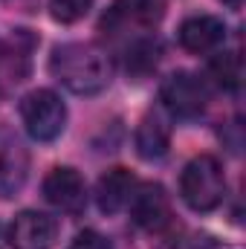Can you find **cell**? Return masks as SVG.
<instances>
[{"mask_svg": "<svg viewBox=\"0 0 246 249\" xmlns=\"http://www.w3.org/2000/svg\"><path fill=\"white\" fill-rule=\"evenodd\" d=\"M35 47V35L26 29H15L6 41H0V96L15 90L29 75V53Z\"/></svg>", "mask_w": 246, "mask_h": 249, "instance_id": "obj_8", "label": "cell"}, {"mask_svg": "<svg viewBox=\"0 0 246 249\" xmlns=\"http://www.w3.org/2000/svg\"><path fill=\"white\" fill-rule=\"evenodd\" d=\"M136 188V180L127 168H110L102 180H99V188H96V203L105 214H116L122 212L130 200Z\"/></svg>", "mask_w": 246, "mask_h": 249, "instance_id": "obj_12", "label": "cell"}, {"mask_svg": "<svg viewBox=\"0 0 246 249\" xmlns=\"http://www.w3.org/2000/svg\"><path fill=\"white\" fill-rule=\"evenodd\" d=\"M44 197L50 206L61 209L67 214H78L87 206V186L84 177L70 168V165H58L44 177Z\"/></svg>", "mask_w": 246, "mask_h": 249, "instance_id": "obj_9", "label": "cell"}, {"mask_svg": "<svg viewBox=\"0 0 246 249\" xmlns=\"http://www.w3.org/2000/svg\"><path fill=\"white\" fill-rule=\"evenodd\" d=\"M209 72H211V78H214L217 87L235 93V90L241 87V78H244L241 55H238V53H220V55H214L211 64H209Z\"/></svg>", "mask_w": 246, "mask_h": 249, "instance_id": "obj_14", "label": "cell"}, {"mask_svg": "<svg viewBox=\"0 0 246 249\" xmlns=\"http://www.w3.org/2000/svg\"><path fill=\"white\" fill-rule=\"evenodd\" d=\"M159 61V41L154 38H133L127 47V70L142 75L148 70H154Z\"/></svg>", "mask_w": 246, "mask_h": 249, "instance_id": "obj_15", "label": "cell"}, {"mask_svg": "<svg viewBox=\"0 0 246 249\" xmlns=\"http://www.w3.org/2000/svg\"><path fill=\"white\" fill-rule=\"evenodd\" d=\"M177 38L188 53H211L226 41V23L214 15H194L180 23Z\"/></svg>", "mask_w": 246, "mask_h": 249, "instance_id": "obj_11", "label": "cell"}, {"mask_svg": "<svg viewBox=\"0 0 246 249\" xmlns=\"http://www.w3.org/2000/svg\"><path fill=\"white\" fill-rule=\"evenodd\" d=\"M180 194L194 212H214L226 197V174L217 157L200 154L183 168Z\"/></svg>", "mask_w": 246, "mask_h": 249, "instance_id": "obj_2", "label": "cell"}, {"mask_svg": "<svg viewBox=\"0 0 246 249\" xmlns=\"http://www.w3.org/2000/svg\"><path fill=\"white\" fill-rule=\"evenodd\" d=\"M53 78L75 96H96L113 81L110 55L90 41H70L53 50L50 55Z\"/></svg>", "mask_w": 246, "mask_h": 249, "instance_id": "obj_1", "label": "cell"}, {"mask_svg": "<svg viewBox=\"0 0 246 249\" xmlns=\"http://www.w3.org/2000/svg\"><path fill=\"white\" fill-rule=\"evenodd\" d=\"M93 0H50V12L58 23H75L90 12Z\"/></svg>", "mask_w": 246, "mask_h": 249, "instance_id": "obj_16", "label": "cell"}, {"mask_svg": "<svg viewBox=\"0 0 246 249\" xmlns=\"http://www.w3.org/2000/svg\"><path fill=\"white\" fill-rule=\"evenodd\" d=\"M70 249H113V244H110L102 232H96V229H84V232L75 235V241L70 244Z\"/></svg>", "mask_w": 246, "mask_h": 249, "instance_id": "obj_17", "label": "cell"}, {"mask_svg": "<svg viewBox=\"0 0 246 249\" xmlns=\"http://www.w3.org/2000/svg\"><path fill=\"white\" fill-rule=\"evenodd\" d=\"M55 238H58V220L32 209L20 212L9 229L12 249H53Z\"/></svg>", "mask_w": 246, "mask_h": 249, "instance_id": "obj_10", "label": "cell"}, {"mask_svg": "<svg viewBox=\"0 0 246 249\" xmlns=\"http://www.w3.org/2000/svg\"><path fill=\"white\" fill-rule=\"evenodd\" d=\"M127 206H130L133 223L148 232H162L165 226H171V200L159 183H145L133 188Z\"/></svg>", "mask_w": 246, "mask_h": 249, "instance_id": "obj_7", "label": "cell"}, {"mask_svg": "<svg viewBox=\"0 0 246 249\" xmlns=\"http://www.w3.org/2000/svg\"><path fill=\"white\" fill-rule=\"evenodd\" d=\"M171 148V127L159 113H148L136 127V154L148 162L162 160Z\"/></svg>", "mask_w": 246, "mask_h": 249, "instance_id": "obj_13", "label": "cell"}, {"mask_svg": "<svg viewBox=\"0 0 246 249\" xmlns=\"http://www.w3.org/2000/svg\"><path fill=\"white\" fill-rule=\"evenodd\" d=\"M162 12H165L162 0H116L102 18V32L130 35V29H151L162 20Z\"/></svg>", "mask_w": 246, "mask_h": 249, "instance_id": "obj_5", "label": "cell"}, {"mask_svg": "<svg viewBox=\"0 0 246 249\" xmlns=\"http://www.w3.org/2000/svg\"><path fill=\"white\" fill-rule=\"evenodd\" d=\"M159 102H162V107L171 116H177V119H194L209 105V87H206V81L200 75L180 70V72H171L162 81Z\"/></svg>", "mask_w": 246, "mask_h": 249, "instance_id": "obj_4", "label": "cell"}, {"mask_svg": "<svg viewBox=\"0 0 246 249\" xmlns=\"http://www.w3.org/2000/svg\"><path fill=\"white\" fill-rule=\"evenodd\" d=\"M220 3H223V6H229V9H241V3H244V0H220Z\"/></svg>", "mask_w": 246, "mask_h": 249, "instance_id": "obj_18", "label": "cell"}, {"mask_svg": "<svg viewBox=\"0 0 246 249\" xmlns=\"http://www.w3.org/2000/svg\"><path fill=\"white\" fill-rule=\"evenodd\" d=\"M29 177V151L20 136L0 124V200L15 197Z\"/></svg>", "mask_w": 246, "mask_h": 249, "instance_id": "obj_6", "label": "cell"}, {"mask_svg": "<svg viewBox=\"0 0 246 249\" xmlns=\"http://www.w3.org/2000/svg\"><path fill=\"white\" fill-rule=\"evenodd\" d=\"M20 119L35 142H53L67 127V105L53 90H32L20 102Z\"/></svg>", "mask_w": 246, "mask_h": 249, "instance_id": "obj_3", "label": "cell"}]
</instances>
